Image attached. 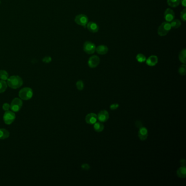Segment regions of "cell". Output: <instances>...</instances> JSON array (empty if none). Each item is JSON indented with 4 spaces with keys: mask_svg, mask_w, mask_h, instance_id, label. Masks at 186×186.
Segmentation results:
<instances>
[{
    "mask_svg": "<svg viewBox=\"0 0 186 186\" xmlns=\"http://www.w3.org/2000/svg\"><path fill=\"white\" fill-rule=\"evenodd\" d=\"M96 51L100 55H105L108 51V48L105 45H100L96 48Z\"/></svg>",
    "mask_w": 186,
    "mask_h": 186,
    "instance_id": "15",
    "label": "cell"
},
{
    "mask_svg": "<svg viewBox=\"0 0 186 186\" xmlns=\"http://www.w3.org/2000/svg\"><path fill=\"white\" fill-rule=\"evenodd\" d=\"M16 119V114L12 111H6L3 115V121L6 125H9L13 122Z\"/></svg>",
    "mask_w": 186,
    "mask_h": 186,
    "instance_id": "4",
    "label": "cell"
},
{
    "mask_svg": "<svg viewBox=\"0 0 186 186\" xmlns=\"http://www.w3.org/2000/svg\"><path fill=\"white\" fill-rule=\"evenodd\" d=\"M10 107H11V105H9V104L8 103H4L2 106L3 109L5 110V111L9 110Z\"/></svg>",
    "mask_w": 186,
    "mask_h": 186,
    "instance_id": "28",
    "label": "cell"
},
{
    "mask_svg": "<svg viewBox=\"0 0 186 186\" xmlns=\"http://www.w3.org/2000/svg\"><path fill=\"white\" fill-rule=\"evenodd\" d=\"M181 18L184 21L186 20V9H184L181 12Z\"/></svg>",
    "mask_w": 186,
    "mask_h": 186,
    "instance_id": "27",
    "label": "cell"
},
{
    "mask_svg": "<svg viewBox=\"0 0 186 186\" xmlns=\"http://www.w3.org/2000/svg\"><path fill=\"white\" fill-rule=\"evenodd\" d=\"M81 167H82V168L84 170H89V168H90L89 165V164H82V165H81Z\"/></svg>",
    "mask_w": 186,
    "mask_h": 186,
    "instance_id": "30",
    "label": "cell"
},
{
    "mask_svg": "<svg viewBox=\"0 0 186 186\" xmlns=\"http://www.w3.org/2000/svg\"><path fill=\"white\" fill-rule=\"evenodd\" d=\"M175 18L174 12L170 8L166 9L164 13V18L167 22H171Z\"/></svg>",
    "mask_w": 186,
    "mask_h": 186,
    "instance_id": "11",
    "label": "cell"
},
{
    "mask_svg": "<svg viewBox=\"0 0 186 186\" xmlns=\"http://www.w3.org/2000/svg\"><path fill=\"white\" fill-rule=\"evenodd\" d=\"M9 132L5 129H0V139L4 140L7 139L9 136Z\"/></svg>",
    "mask_w": 186,
    "mask_h": 186,
    "instance_id": "17",
    "label": "cell"
},
{
    "mask_svg": "<svg viewBox=\"0 0 186 186\" xmlns=\"http://www.w3.org/2000/svg\"><path fill=\"white\" fill-rule=\"evenodd\" d=\"M7 84L4 80H0V93L5 92L7 88Z\"/></svg>",
    "mask_w": 186,
    "mask_h": 186,
    "instance_id": "23",
    "label": "cell"
},
{
    "mask_svg": "<svg viewBox=\"0 0 186 186\" xmlns=\"http://www.w3.org/2000/svg\"><path fill=\"white\" fill-rule=\"evenodd\" d=\"M186 49H184L181 51L180 53V54H179V60L182 63H183L184 64H186Z\"/></svg>",
    "mask_w": 186,
    "mask_h": 186,
    "instance_id": "19",
    "label": "cell"
},
{
    "mask_svg": "<svg viewBox=\"0 0 186 186\" xmlns=\"http://www.w3.org/2000/svg\"><path fill=\"white\" fill-rule=\"evenodd\" d=\"M179 74L181 75H185L186 74V66L185 64L181 65L178 69Z\"/></svg>",
    "mask_w": 186,
    "mask_h": 186,
    "instance_id": "25",
    "label": "cell"
},
{
    "mask_svg": "<svg viewBox=\"0 0 186 186\" xmlns=\"http://www.w3.org/2000/svg\"><path fill=\"white\" fill-rule=\"evenodd\" d=\"M96 48L95 45L92 42H86L84 43V51L88 54H93L96 51Z\"/></svg>",
    "mask_w": 186,
    "mask_h": 186,
    "instance_id": "7",
    "label": "cell"
},
{
    "mask_svg": "<svg viewBox=\"0 0 186 186\" xmlns=\"http://www.w3.org/2000/svg\"><path fill=\"white\" fill-rule=\"evenodd\" d=\"M93 128L97 132H101L104 130V127L102 122H96V123L93 124Z\"/></svg>",
    "mask_w": 186,
    "mask_h": 186,
    "instance_id": "18",
    "label": "cell"
},
{
    "mask_svg": "<svg viewBox=\"0 0 186 186\" xmlns=\"http://www.w3.org/2000/svg\"><path fill=\"white\" fill-rule=\"evenodd\" d=\"M75 21L76 24L85 27L86 25L88 23L89 19L84 14H79L78 16H76L75 18Z\"/></svg>",
    "mask_w": 186,
    "mask_h": 186,
    "instance_id": "6",
    "label": "cell"
},
{
    "mask_svg": "<svg viewBox=\"0 0 186 186\" xmlns=\"http://www.w3.org/2000/svg\"><path fill=\"white\" fill-rule=\"evenodd\" d=\"M136 58L137 61L139 62H140V63L144 62L146 60V57L144 55H143V54H139L138 55H137Z\"/></svg>",
    "mask_w": 186,
    "mask_h": 186,
    "instance_id": "24",
    "label": "cell"
},
{
    "mask_svg": "<svg viewBox=\"0 0 186 186\" xmlns=\"http://www.w3.org/2000/svg\"><path fill=\"white\" fill-rule=\"evenodd\" d=\"M100 59L97 56H92L89 58L88 61V65L90 68H96L100 64Z\"/></svg>",
    "mask_w": 186,
    "mask_h": 186,
    "instance_id": "8",
    "label": "cell"
},
{
    "mask_svg": "<svg viewBox=\"0 0 186 186\" xmlns=\"http://www.w3.org/2000/svg\"><path fill=\"white\" fill-rule=\"evenodd\" d=\"M0 3H1V1H0Z\"/></svg>",
    "mask_w": 186,
    "mask_h": 186,
    "instance_id": "33",
    "label": "cell"
},
{
    "mask_svg": "<svg viewBox=\"0 0 186 186\" xmlns=\"http://www.w3.org/2000/svg\"><path fill=\"white\" fill-rule=\"evenodd\" d=\"M76 88L78 89L79 91H82L84 89V84L83 81L82 80H79L77 81L76 83Z\"/></svg>",
    "mask_w": 186,
    "mask_h": 186,
    "instance_id": "26",
    "label": "cell"
},
{
    "mask_svg": "<svg viewBox=\"0 0 186 186\" xmlns=\"http://www.w3.org/2000/svg\"><path fill=\"white\" fill-rule=\"evenodd\" d=\"M119 107V105H118V103H115V104H113L110 106V108L111 110H116L117 109L118 107Z\"/></svg>",
    "mask_w": 186,
    "mask_h": 186,
    "instance_id": "29",
    "label": "cell"
},
{
    "mask_svg": "<svg viewBox=\"0 0 186 186\" xmlns=\"http://www.w3.org/2000/svg\"><path fill=\"white\" fill-rule=\"evenodd\" d=\"M10 109L13 112H18L23 106V101L19 98H14L11 103Z\"/></svg>",
    "mask_w": 186,
    "mask_h": 186,
    "instance_id": "5",
    "label": "cell"
},
{
    "mask_svg": "<svg viewBox=\"0 0 186 186\" xmlns=\"http://www.w3.org/2000/svg\"><path fill=\"white\" fill-rule=\"evenodd\" d=\"M177 175L180 178H185L186 176V168L185 166H181L177 171Z\"/></svg>",
    "mask_w": 186,
    "mask_h": 186,
    "instance_id": "16",
    "label": "cell"
},
{
    "mask_svg": "<svg viewBox=\"0 0 186 186\" xmlns=\"http://www.w3.org/2000/svg\"><path fill=\"white\" fill-rule=\"evenodd\" d=\"M109 118V114L107 110L100 111L97 115V118L100 122H105Z\"/></svg>",
    "mask_w": 186,
    "mask_h": 186,
    "instance_id": "9",
    "label": "cell"
},
{
    "mask_svg": "<svg viewBox=\"0 0 186 186\" xmlns=\"http://www.w3.org/2000/svg\"><path fill=\"white\" fill-rule=\"evenodd\" d=\"M170 24L171 28L177 29L181 26V21H180L178 19H175V20H173L172 21H171Z\"/></svg>",
    "mask_w": 186,
    "mask_h": 186,
    "instance_id": "20",
    "label": "cell"
},
{
    "mask_svg": "<svg viewBox=\"0 0 186 186\" xmlns=\"http://www.w3.org/2000/svg\"><path fill=\"white\" fill-rule=\"evenodd\" d=\"M181 4L184 7H186V0H181Z\"/></svg>",
    "mask_w": 186,
    "mask_h": 186,
    "instance_id": "32",
    "label": "cell"
},
{
    "mask_svg": "<svg viewBox=\"0 0 186 186\" xmlns=\"http://www.w3.org/2000/svg\"><path fill=\"white\" fill-rule=\"evenodd\" d=\"M87 27L89 30V31L92 33H96L99 30V27L97 25V24L94 22L88 23L87 24Z\"/></svg>",
    "mask_w": 186,
    "mask_h": 186,
    "instance_id": "13",
    "label": "cell"
},
{
    "mask_svg": "<svg viewBox=\"0 0 186 186\" xmlns=\"http://www.w3.org/2000/svg\"><path fill=\"white\" fill-rule=\"evenodd\" d=\"M167 3L171 7H176L180 5V0H167Z\"/></svg>",
    "mask_w": 186,
    "mask_h": 186,
    "instance_id": "21",
    "label": "cell"
},
{
    "mask_svg": "<svg viewBox=\"0 0 186 186\" xmlns=\"http://www.w3.org/2000/svg\"><path fill=\"white\" fill-rule=\"evenodd\" d=\"M9 75L7 71L5 70H1L0 71V79L2 80L5 81L8 79Z\"/></svg>",
    "mask_w": 186,
    "mask_h": 186,
    "instance_id": "22",
    "label": "cell"
},
{
    "mask_svg": "<svg viewBox=\"0 0 186 186\" xmlns=\"http://www.w3.org/2000/svg\"><path fill=\"white\" fill-rule=\"evenodd\" d=\"M7 85L12 89H17L23 85V80L21 77L18 75H13L7 79Z\"/></svg>",
    "mask_w": 186,
    "mask_h": 186,
    "instance_id": "1",
    "label": "cell"
},
{
    "mask_svg": "<svg viewBox=\"0 0 186 186\" xmlns=\"http://www.w3.org/2000/svg\"><path fill=\"white\" fill-rule=\"evenodd\" d=\"M146 64L149 66H155L158 63V58L156 56L152 55L147 59Z\"/></svg>",
    "mask_w": 186,
    "mask_h": 186,
    "instance_id": "14",
    "label": "cell"
},
{
    "mask_svg": "<svg viewBox=\"0 0 186 186\" xmlns=\"http://www.w3.org/2000/svg\"><path fill=\"white\" fill-rule=\"evenodd\" d=\"M138 136L140 140H145L147 138L148 131L146 127H141L138 131Z\"/></svg>",
    "mask_w": 186,
    "mask_h": 186,
    "instance_id": "12",
    "label": "cell"
},
{
    "mask_svg": "<svg viewBox=\"0 0 186 186\" xmlns=\"http://www.w3.org/2000/svg\"><path fill=\"white\" fill-rule=\"evenodd\" d=\"M33 92L32 89L30 87H24L19 91V96L20 99L25 100L31 99Z\"/></svg>",
    "mask_w": 186,
    "mask_h": 186,
    "instance_id": "2",
    "label": "cell"
},
{
    "mask_svg": "<svg viewBox=\"0 0 186 186\" xmlns=\"http://www.w3.org/2000/svg\"><path fill=\"white\" fill-rule=\"evenodd\" d=\"M98 120L97 115L94 113H89L85 117V121L89 125H93Z\"/></svg>",
    "mask_w": 186,
    "mask_h": 186,
    "instance_id": "10",
    "label": "cell"
},
{
    "mask_svg": "<svg viewBox=\"0 0 186 186\" xmlns=\"http://www.w3.org/2000/svg\"><path fill=\"white\" fill-rule=\"evenodd\" d=\"M171 27L169 22H164L159 27L158 30V33L160 36H165L170 31Z\"/></svg>",
    "mask_w": 186,
    "mask_h": 186,
    "instance_id": "3",
    "label": "cell"
},
{
    "mask_svg": "<svg viewBox=\"0 0 186 186\" xmlns=\"http://www.w3.org/2000/svg\"><path fill=\"white\" fill-rule=\"evenodd\" d=\"M51 60V59L50 57H46L43 59V61H44L45 62H47V63L50 62Z\"/></svg>",
    "mask_w": 186,
    "mask_h": 186,
    "instance_id": "31",
    "label": "cell"
}]
</instances>
